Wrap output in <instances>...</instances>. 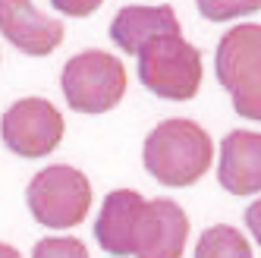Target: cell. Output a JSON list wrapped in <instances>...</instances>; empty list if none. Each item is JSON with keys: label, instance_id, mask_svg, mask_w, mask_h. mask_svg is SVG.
<instances>
[{"label": "cell", "instance_id": "13", "mask_svg": "<svg viewBox=\"0 0 261 258\" xmlns=\"http://www.w3.org/2000/svg\"><path fill=\"white\" fill-rule=\"evenodd\" d=\"M195 4L208 22H230L261 10V0H195Z\"/></svg>", "mask_w": 261, "mask_h": 258}, {"label": "cell", "instance_id": "7", "mask_svg": "<svg viewBox=\"0 0 261 258\" xmlns=\"http://www.w3.org/2000/svg\"><path fill=\"white\" fill-rule=\"evenodd\" d=\"M189 239V217L173 198L145 201L136 224L133 258H182Z\"/></svg>", "mask_w": 261, "mask_h": 258}, {"label": "cell", "instance_id": "6", "mask_svg": "<svg viewBox=\"0 0 261 258\" xmlns=\"http://www.w3.org/2000/svg\"><path fill=\"white\" fill-rule=\"evenodd\" d=\"M63 133H66L63 114L47 98L16 101L0 120L4 145L19 158H47L50 151H57Z\"/></svg>", "mask_w": 261, "mask_h": 258}, {"label": "cell", "instance_id": "1", "mask_svg": "<svg viewBox=\"0 0 261 258\" xmlns=\"http://www.w3.org/2000/svg\"><path fill=\"white\" fill-rule=\"evenodd\" d=\"M145 170L164 186H192L211 170L214 161V142L195 120H164L158 123L145 139L142 148Z\"/></svg>", "mask_w": 261, "mask_h": 258}, {"label": "cell", "instance_id": "5", "mask_svg": "<svg viewBox=\"0 0 261 258\" xmlns=\"http://www.w3.org/2000/svg\"><path fill=\"white\" fill-rule=\"evenodd\" d=\"M63 98L79 114H107L126 95V66L107 50H82L63 66Z\"/></svg>", "mask_w": 261, "mask_h": 258}, {"label": "cell", "instance_id": "2", "mask_svg": "<svg viewBox=\"0 0 261 258\" xmlns=\"http://www.w3.org/2000/svg\"><path fill=\"white\" fill-rule=\"evenodd\" d=\"M217 82L230 91L233 110L261 123V25L242 22L220 38L214 54Z\"/></svg>", "mask_w": 261, "mask_h": 258}, {"label": "cell", "instance_id": "17", "mask_svg": "<svg viewBox=\"0 0 261 258\" xmlns=\"http://www.w3.org/2000/svg\"><path fill=\"white\" fill-rule=\"evenodd\" d=\"M0 258H22V255H19V249H13V246H7V243H0Z\"/></svg>", "mask_w": 261, "mask_h": 258}, {"label": "cell", "instance_id": "12", "mask_svg": "<svg viewBox=\"0 0 261 258\" xmlns=\"http://www.w3.org/2000/svg\"><path fill=\"white\" fill-rule=\"evenodd\" d=\"M195 258H252V246L236 227L217 224L198 236Z\"/></svg>", "mask_w": 261, "mask_h": 258}, {"label": "cell", "instance_id": "14", "mask_svg": "<svg viewBox=\"0 0 261 258\" xmlns=\"http://www.w3.org/2000/svg\"><path fill=\"white\" fill-rule=\"evenodd\" d=\"M32 258H91V255L76 236H44L35 243Z\"/></svg>", "mask_w": 261, "mask_h": 258}, {"label": "cell", "instance_id": "8", "mask_svg": "<svg viewBox=\"0 0 261 258\" xmlns=\"http://www.w3.org/2000/svg\"><path fill=\"white\" fill-rule=\"evenodd\" d=\"M0 35L29 57H47L63 44V22L44 16L32 0H0Z\"/></svg>", "mask_w": 261, "mask_h": 258}, {"label": "cell", "instance_id": "4", "mask_svg": "<svg viewBox=\"0 0 261 258\" xmlns=\"http://www.w3.org/2000/svg\"><path fill=\"white\" fill-rule=\"evenodd\" d=\"M25 205L38 224L50 230H69L82 224L91 208V183L69 164H50L32 176Z\"/></svg>", "mask_w": 261, "mask_h": 258}, {"label": "cell", "instance_id": "16", "mask_svg": "<svg viewBox=\"0 0 261 258\" xmlns=\"http://www.w3.org/2000/svg\"><path fill=\"white\" fill-rule=\"evenodd\" d=\"M246 227H249V233L255 236V243L261 246V198L252 201V205L246 208Z\"/></svg>", "mask_w": 261, "mask_h": 258}, {"label": "cell", "instance_id": "10", "mask_svg": "<svg viewBox=\"0 0 261 258\" xmlns=\"http://www.w3.org/2000/svg\"><path fill=\"white\" fill-rule=\"evenodd\" d=\"M164 35H182L173 7H123L110 22V38L126 54H139L145 44H151Z\"/></svg>", "mask_w": 261, "mask_h": 258}, {"label": "cell", "instance_id": "11", "mask_svg": "<svg viewBox=\"0 0 261 258\" xmlns=\"http://www.w3.org/2000/svg\"><path fill=\"white\" fill-rule=\"evenodd\" d=\"M142 208H145V198L136 189H114L104 198V208L95 224V236L107 255L114 258L133 255V239H136V224Z\"/></svg>", "mask_w": 261, "mask_h": 258}, {"label": "cell", "instance_id": "9", "mask_svg": "<svg viewBox=\"0 0 261 258\" xmlns=\"http://www.w3.org/2000/svg\"><path fill=\"white\" fill-rule=\"evenodd\" d=\"M217 179L230 195H258L261 192V133L233 129L220 142Z\"/></svg>", "mask_w": 261, "mask_h": 258}, {"label": "cell", "instance_id": "15", "mask_svg": "<svg viewBox=\"0 0 261 258\" xmlns=\"http://www.w3.org/2000/svg\"><path fill=\"white\" fill-rule=\"evenodd\" d=\"M54 10L63 13V16H76V19H82V16H91L104 0H50Z\"/></svg>", "mask_w": 261, "mask_h": 258}, {"label": "cell", "instance_id": "3", "mask_svg": "<svg viewBox=\"0 0 261 258\" xmlns=\"http://www.w3.org/2000/svg\"><path fill=\"white\" fill-rule=\"evenodd\" d=\"M139 79L158 98L167 101H192L201 88V54L182 35L145 44L139 54Z\"/></svg>", "mask_w": 261, "mask_h": 258}]
</instances>
